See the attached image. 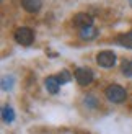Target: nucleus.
I'll return each instance as SVG.
<instances>
[{"instance_id":"9b49d317","label":"nucleus","mask_w":132,"mask_h":134,"mask_svg":"<svg viewBox=\"0 0 132 134\" xmlns=\"http://www.w3.org/2000/svg\"><path fill=\"white\" fill-rule=\"evenodd\" d=\"M121 70L126 77H132V61L130 59H124L122 65H121Z\"/></svg>"},{"instance_id":"7ed1b4c3","label":"nucleus","mask_w":132,"mask_h":134,"mask_svg":"<svg viewBox=\"0 0 132 134\" xmlns=\"http://www.w3.org/2000/svg\"><path fill=\"white\" fill-rule=\"evenodd\" d=\"M75 80L78 82V85L87 87L93 82V72L87 67H78V69H75Z\"/></svg>"},{"instance_id":"20e7f679","label":"nucleus","mask_w":132,"mask_h":134,"mask_svg":"<svg viewBox=\"0 0 132 134\" xmlns=\"http://www.w3.org/2000/svg\"><path fill=\"white\" fill-rule=\"evenodd\" d=\"M96 62H98V65H101L103 69H109V67H113L114 62H116V54L113 51H101L100 54L96 56Z\"/></svg>"},{"instance_id":"f257e3e1","label":"nucleus","mask_w":132,"mask_h":134,"mask_svg":"<svg viewBox=\"0 0 132 134\" xmlns=\"http://www.w3.org/2000/svg\"><path fill=\"white\" fill-rule=\"evenodd\" d=\"M104 93H106V98L111 103H122L124 100H126V97H127L126 88L121 87V85H117V83H113V85L106 87Z\"/></svg>"},{"instance_id":"1a4fd4ad","label":"nucleus","mask_w":132,"mask_h":134,"mask_svg":"<svg viewBox=\"0 0 132 134\" xmlns=\"http://www.w3.org/2000/svg\"><path fill=\"white\" fill-rule=\"evenodd\" d=\"M116 43L121 44V46H124V48H130L132 49V33H126V35L117 36Z\"/></svg>"},{"instance_id":"9d476101","label":"nucleus","mask_w":132,"mask_h":134,"mask_svg":"<svg viewBox=\"0 0 132 134\" xmlns=\"http://www.w3.org/2000/svg\"><path fill=\"white\" fill-rule=\"evenodd\" d=\"M2 118H3V121H5V123H11L13 119H15V111H13L11 106L5 105L3 108H2Z\"/></svg>"},{"instance_id":"f8f14e48","label":"nucleus","mask_w":132,"mask_h":134,"mask_svg":"<svg viewBox=\"0 0 132 134\" xmlns=\"http://www.w3.org/2000/svg\"><path fill=\"white\" fill-rule=\"evenodd\" d=\"M56 77H57V80H59V83H67L69 80H70V74H69L67 70H62V72H59Z\"/></svg>"},{"instance_id":"423d86ee","label":"nucleus","mask_w":132,"mask_h":134,"mask_svg":"<svg viewBox=\"0 0 132 134\" xmlns=\"http://www.w3.org/2000/svg\"><path fill=\"white\" fill-rule=\"evenodd\" d=\"M21 5H23V8L26 12H29V13H36L41 10V7H43V0H21Z\"/></svg>"},{"instance_id":"0eeeda50","label":"nucleus","mask_w":132,"mask_h":134,"mask_svg":"<svg viewBox=\"0 0 132 134\" xmlns=\"http://www.w3.org/2000/svg\"><path fill=\"white\" fill-rule=\"evenodd\" d=\"M98 36V30L95 28L93 25L91 26H85V28L80 30V38L83 41H91V39H95Z\"/></svg>"},{"instance_id":"6e6552de","label":"nucleus","mask_w":132,"mask_h":134,"mask_svg":"<svg viewBox=\"0 0 132 134\" xmlns=\"http://www.w3.org/2000/svg\"><path fill=\"white\" fill-rule=\"evenodd\" d=\"M44 85H46V88H47V92L49 93H57L59 92V80H57V77H54V75H49L47 79L44 80Z\"/></svg>"},{"instance_id":"39448f33","label":"nucleus","mask_w":132,"mask_h":134,"mask_svg":"<svg viewBox=\"0 0 132 134\" xmlns=\"http://www.w3.org/2000/svg\"><path fill=\"white\" fill-rule=\"evenodd\" d=\"M74 25L78 28H85V26H91L93 25V16L88 15V13H77L74 16Z\"/></svg>"},{"instance_id":"f03ea898","label":"nucleus","mask_w":132,"mask_h":134,"mask_svg":"<svg viewBox=\"0 0 132 134\" xmlns=\"http://www.w3.org/2000/svg\"><path fill=\"white\" fill-rule=\"evenodd\" d=\"M13 38H15V41L18 44L21 46H29L33 43V39H34V35H33V31L29 28H25V26H21V28L15 30V33H13Z\"/></svg>"},{"instance_id":"ddd939ff","label":"nucleus","mask_w":132,"mask_h":134,"mask_svg":"<svg viewBox=\"0 0 132 134\" xmlns=\"http://www.w3.org/2000/svg\"><path fill=\"white\" fill-rule=\"evenodd\" d=\"M11 83H13L11 77H3V80H2V88H3V90L10 88V87H11Z\"/></svg>"}]
</instances>
